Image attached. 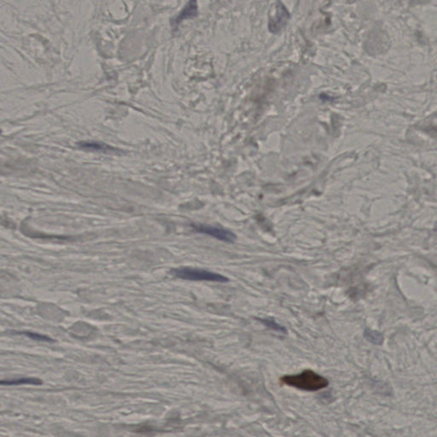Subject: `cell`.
<instances>
[{
  "label": "cell",
  "instance_id": "cell-2",
  "mask_svg": "<svg viewBox=\"0 0 437 437\" xmlns=\"http://www.w3.org/2000/svg\"><path fill=\"white\" fill-rule=\"evenodd\" d=\"M171 274L178 279L195 280V281H210L226 283L228 279L221 274L207 271L204 269L191 268V267H181V268L172 269Z\"/></svg>",
  "mask_w": 437,
  "mask_h": 437
},
{
  "label": "cell",
  "instance_id": "cell-1",
  "mask_svg": "<svg viewBox=\"0 0 437 437\" xmlns=\"http://www.w3.org/2000/svg\"><path fill=\"white\" fill-rule=\"evenodd\" d=\"M280 380L284 385L311 392L323 390L329 385L325 377L311 370H305L298 374L285 375Z\"/></svg>",
  "mask_w": 437,
  "mask_h": 437
},
{
  "label": "cell",
  "instance_id": "cell-7",
  "mask_svg": "<svg viewBox=\"0 0 437 437\" xmlns=\"http://www.w3.org/2000/svg\"><path fill=\"white\" fill-rule=\"evenodd\" d=\"M22 335H25L27 337L32 339L38 340V341H45V342H52L53 340L50 339V337L41 336V335L36 334L33 332H22L20 333Z\"/></svg>",
  "mask_w": 437,
  "mask_h": 437
},
{
  "label": "cell",
  "instance_id": "cell-4",
  "mask_svg": "<svg viewBox=\"0 0 437 437\" xmlns=\"http://www.w3.org/2000/svg\"><path fill=\"white\" fill-rule=\"evenodd\" d=\"M79 146L86 151H100L104 153H112L115 149L105 143H98V142H82L79 143Z\"/></svg>",
  "mask_w": 437,
  "mask_h": 437
},
{
  "label": "cell",
  "instance_id": "cell-8",
  "mask_svg": "<svg viewBox=\"0 0 437 437\" xmlns=\"http://www.w3.org/2000/svg\"><path fill=\"white\" fill-rule=\"evenodd\" d=\"M27 235H28V234H27ZM28 235H29V236H34V238H36V239H55V240L56 239H57V240H58V239H59V240H62V241H66V240H69V239H70V238H68V236H50V235H43V234L33 233L28 234Z\"/></svg>",
  "mask_w": 437,
  "mask_h": 437
},
{
  "label": "cell",
  "instance_id": "cell-6",
  "mask_svg": "<svg viewBox=\"0 0 437 437\" xmlns=\"http://www.w3.org/2000/svg\"><path fill=\"white\" fill-rule=\"evenodd\" d=\"M197 13V6H196V2H190L187 7L180 13V15H178L176 21L177 23H179L181 20H183L185 18L190 17V16H194Z\"/></svg>",
  "mask_w": 437,
  "mask_h": 437
},
{
  "label": "cell",
  "instance_id": "cell-5",
  "mask_svg": "<svg viewBox=\"0 0 437 437\" xmlns=\"http://www.w3.org/2000/svg\"><path fill=\"white\" fill-rule=\"evenodd\" d=\"M42 381L37 378H23L17 380H7L0 381V386H12V385H41Z\"/></svg>",
  "mask_w": 437,
  "mask_h": 437
},
{
  "label": "cell",
  "instance_id": "cell-3",
  "mask_svg": "<svg viewBox=\"0 0 437 437\" xmlns=\"http://www.w3.org/2000/svg\"><path fill=\"white\" fill-rule=\"evenodd\" d=\"M192 228L200 233L207 234L209 236L215 238L221 241L226 243H232L236 239L235 234L226 229L220 228L212 226H204V225H191Z\"/></svg>",
  "mask_w": 437,
  "mask_h": 437
}]
</instances>
